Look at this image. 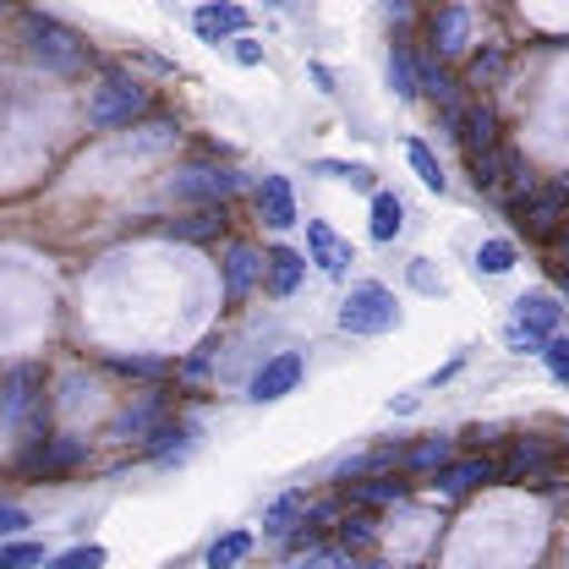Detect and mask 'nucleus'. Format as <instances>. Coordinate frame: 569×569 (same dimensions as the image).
<instances>
[{
	"mask_svg": "<svg viewBox=\"0 0 569 569\" xmlns=\"http://www.w3.org/2000/svg\"><path fill=\"white\" fill-rule=\"evenodd\" d=\"M22 39H28V56L44 71L77 77V71L88 67V44H82L71 28H61L56 17H44V11H28V17H22Z\"/></svg>",
	"mask_w": 569,
	"mask_h": 569,
	"instance_id": "f257e3e1",
	"label": "nucleus"
},
{
	"mask_svg": "<svg viewBox=\"0 0 569 569\" xmlns=\"http://www.w3.org/2000/svg\"><path fill=\"white\" fill-rule=\"evenodd\" d=\"M142 110H148V93H142L138 77H127V71H110V77L93 88V99H88V121H93L99 132L132 127Z\"/></svg>",
	"mask_w": 569,
	"mask_h": 569,
	"instance_id": "f03ea898",
	"label": "nucleus"
},
{
	"mask_svg": "<svg viewBox=\"0 0 569 569\" xmlns=\"http://www.w3.org/2000/svg\"><path fill=\"white\" fill-rule=\"evenodd\" d=\"M395 323H400V307H395V296L383 284H356L351 296L340 301V329L346 335L372 340V335H389Z\"/></svg>",
	"mask_w": 569,
	"mask_h": 569,
	"instance_id": "7ed1b4c3",
	"label": "nucleus"
},
{
	"mask_svg": "<svg viewBox=\"0 0 569 569\" xmlns=\"http://www.w3.org/2000/svg\"><path fill=\"white\" fill-rule=\"evenodd\" d=\"M44 406V367L39 361H17L0 378V417L6 422H28Z\"/></svg>",
	"mask_w": 569,
	"mask_h": 569,
	"instance_id": "20e7f679",
	"label": "nucleus"
},
{
	"mask_svg": "<svg viewBox=\"0 0 569 569\" xmlns=\"http://www.w3.org/2000/svg\"><path fill=\"white\" fill-rule=\"evenodd\" d=\"M236 192H241V176L224 170V164H198V170H187L176 181V198L181 203H203V209H224V198H236Z\"/></svg>",
	"mask_w": 569,
	"mask_h": 569,
	"instance_id": "39448f33",
	"label": "nucleus"
},
{
	"mask_svg": "<svg viewBox=\"0 0 569 569\" xmlns=\"http://www.w3.org/2000/svg\"><path fill=\"white\" fill-rule=\"evenodd\" d=\"M515 219H520V230H526V236L548 241V236L569 219V192L565 187H537L531 198H520V203H515Z\"/></svg>",
	"mask_w": 569,
	"mask_h": 569,
	"instance_id": "423d86ee",
	"label": "nucleus"
},
{
	"mask_svg": "<svg viewBox=\"0 0 569 569\" xmlns=\"http://www.w3.org/2000/svg\"><path fill=\"white\" fill-rule=\"evenodd\" d=\"M559 318H565V307L548 296V290H526L520 301H515V329H526L531 340H553L559 335Z\"/></svg>",
	"mask_w": 569,
	"mask_h": 569,
	"instance_id": "0eeeda50",
	"label": "nucleus"
},
{
	"mask_svg": "<svg viewBox=\"0 0 569 569\" xmlns=\"http://www.w3.org/2000/svg\"><path fill=\"white\" fill-rule=\"evenodd\" d=\"M553 471H559V449H548L542 438L515 443V449H509V460L498 466V477H503V482H531V477H553Z\"/></svg>",
	"mask_w": 569,
	"mask_h": 569,
	"instance_id": "6e6552de",
	"label": "nucleus"
},
{
	"mask_svg": "<svg viewBox=\"0 0 569 569\" xmlns=\"http://www.w3.org/2000/svg\"><path fill=\"white\" fill-rule=\"evenodd\" d=\"M296 383H301V356H296V351H280V356H269V361L252 372V400H258V406L284 400Z\"/></svg>",
	"mask_w": 569,
	"mask_h": 569,
	"instance_id": "1a4fd4ad",
	"label": "nucleus"
},
{
	"mask_svg": "<svg viewBox=\"0 0 569 569\" xmlns=\"http://www.w3.org/2000/svg\"><path fill=\"white\" fill-rule=\"evenodd\" d=\"M449 132L460 138V153L471 159V153H488L498 148V116L488 104H460V116L449 121Z\"/></svg>",
	"mask_w": 569,
	"mask_h": 569,
	"instance_id": "9d476101",
	"label": "nucleus"
},
{
	"mask_svg": "<svg viewBox=\"0 0 569 569\" xmlns=\"http://www.w3.org/2000/svg\"><path fill=\"white\" fill-rule=\"evenodd\" d=\"M263 280V258H258V247H247V241H236L230 252H224V301L230 307H241L247 301V290Z\"/></svg>",
	"mask_w": 569,
	"mask_h": 569,
	"instance_id": "9b49d317",
	"label": "nucleus"
},
{
	"mask_svg": "<svg viewBox=\"0 0 569 569\" xmlns=\"http://www.w3.org/2000/svg\"><path fill=\"white\" fill-rule=\"evenodd\" d=\"M88 460V443L82 438H44V443H33L28 449V471H44V477H56V471H71V466H82Z\"/></svg>",
	"mask_w": 569,
	"mask_h": 569,
	"instance_id": "f8f14e48",
	"label": "nucleus"
},
{
	"mask_svg": "<svg viewBox=\"0 0 569 569\" xmlns=\"http://www.w3.org/2000/svg\"><path fill=\"white\" fill-rule=\"evenodd\" d=\"M493 477H498V466L488 455H466V460H449L438 471V493L460 498V493H471V488H482V482H493Z\"/></svg>",
	"mask_w": 569,
	"mask_h": 569,
	"instance_id": "ddd939ff",
	"label": "nucleus"
},
{
	"mask_svg": "<svg viewBox=\"0 0 569 569\" xmlns=\"http://www.w3.org/2000/svg\"><path fill=\"white\" fill-rule=\"evenodd\" d=\"M307 247H312V263H318L329 280H340V274H346V263H351V247H346V241H340V236H335L323 219H312V224H307Z\"/></svg>",
	"mask_w": 569,
	"mask_h": 569,
	"instance_id": "4468645a",
	"label": "nucleus"
},
{
	"mask_svg": "<svg viewBox=\"0 0 569 569\" xmlns=\"http://www.w3.org/2000/svg\"><path fill=\"white\" fill-rule=\"evenodd\" d=\"M192 28L209 44H219V39H247V11L241 6H198L192 11Z\"/></svg>",
	"mask_w": 569,
	"mask_h": 569,
	"instance_id": "2eb2a0df",
	"label": "nucleus"
},
{
	"mask_svg": "<svg viewBox=\"0 0 569 569\" xmlns=\"http://www.w3.org/2000/svg\"><path fill=\"white\" fill-rule=\"evenodd\" d=\"M258 213H263L274 230H290V224H296V192H290L284 176H263V187H258Z\"/></svg>",
	"mask_w": 569,
	"mask_h": 569,
	"instance_id": "dca6fc26",
	"label": "nucleus"
},
{
	"mask_svg": "<svg viewBox=\"0 0 569 569\" xmlns=\"http://www.w3.org/2000/svg\"><path fill=\"white\" fill-rule=\"evenodd\" d=\"M466 33H471V11H466V6H443V11L432 17V50H438V56L466 50Z\"/></svg>",
	"mask_w": 569,
	"mask_h": 569,
	"instance_id": "f3484780",
	"label": "nucleus"
},
{
	"mask_svg": "<svg viewBox=\"0 0 569 569\" xmlns=\"http://www.w3.org/2000/svg\"><path fill=\"white\" fill-rule=\"evenodd\" d=\"M346 493H351V503L378 509V503H400V498H411V488L395 482V477H356V482H346Z\"/></svg>",
	"mask_w": 569,
	"mask_h": 569,
	"instance_id": "a211bd4d",
	"label": "nucleus"
},
{
	"mask_svg": "<svg viewBox=\"0 0 569 569\" xmlns=\"http://www.w3.org/2000/svg\"><path fill=\"white\" fill-rule=\"evenodd\" d=\"M159 417H164V400L153 395V400H142V406H132V411H121V417L110 422V438H148L153 427H164Z\"/></svg>",
	"mask_w": 569,
	"mask_h": 569,
	"instance_id": "6ab92c4d",
	"label": "nucleus"
},
{
	"mask_svg": "<svg viewBox=\"0 0 569 569\" xmlns=\"http://www.w3.org/2000/svg\"><path fill=\"white\" fill-rule=\"evenodd\" d=\"M263 269H269V290H274V296H290V290L301 284V269H307V263H301V252L274 247V252L263 258Z\"/></svg>",
	"mask_w": 569,
	"mask_h": 569,
	"instance_id": "aec40b11",
	"label": "nucleus"
},
{
	"mask_svg": "<svg viewBox=\"0 0 569 569\" xmlns=\"http://www.w3.org/2000/svg\"><path fill=\"white\" fill-rule=\"evenodd\" d=\"M219 224H224V209H198V213H187V219H170L164 236H176V241H209V236H219Z\"/></svg>",
	"mask_w": 569,
	"mask_h": 569,
	"instance_id": "412c9836",
	"label": "nucleus"
},
{
	"mask_svg": "<svg viewBox=\"0 0 569 569\" xmlns=\"http://www.w3.org/2000/svg\"><path fill=\"white\" fill-rule=\"evenodd\" d=\"M400 224H406V203L395 192H378L372 198V241H395Z\"/></svg>",
	"mask_w": 569,
	"mask_h": 569,
	"instance_id": "4be33fe9",
	"label": "nucleus"
},
{
	"mask_svg": "<svg viewBox=\"0 0 569 569\" xmlns=\"http://www.w3.org/2000/svg\"><path fill=\"white\" fill-rule=\"evenodd\" d=\"M466 170H471L477 192H498V187H503V142L488 148V153H471V159H466Z\"/></svg>",
	"mask_w": 569,
	"mask_h": 569,
	"instance_id": "5701e85b",
	"label": "nucleus"
},
{
	"mask_svg": "<svg viewBox=\"0 0 569 569\" xmlns=\"http://www.w3.org/2000/svg\"><path fill=\"white\" fill-rule=\"evenodd\" d=\"M247 553H252V537L247 531H224V537L209 542V569H236Z\"/></svg>",
	"mask_w": 569,
	"mask_h": 569,
	"instance_id": "b1692460",
	"label": "nucleus"
},
{
	"mask_svg": "<svg viewBox=\"0 0 569 569\" xmlns=\"http://www.w3.org/2000/svg\"><path fill=\"white\" fill-rule=\"evenodd\" d=\"M449 455H455V443H449V438H422L417 449H406V460H400V466H411V471H443V466H449Z\"/></svg>",
	"mask_w": 569,
	"mask_h": 569,
	"instance_id": "393cba45",
	"label": "nucleus"
},
{
	"mask_svg": "<svg viewBox=\"0 0 569 569\" xmlns=\"http://www.w3.org/2000/svg\"><path fill=\"white\" fill-rule=\"evenodd\" d=\"M192 449V427H153L148 432V460H170Z\"/></svg>",
	"mask_w": 569,
	"mask_h": 569,
	"instance_id": "a878e982",
	"label": "nucleus"
},
{
	"mask_svg": "<svg viewBox=\"0 0 569 569\" xmlns=\"http://www.w3.org/2000/svg\"><path fill=\"white\" fill-rule=\"evenodd\" d=\"M389 88H395L400 99H417V93H422V88H417V61H411L406 44L389 50Z\"/></svg>",
	"mask_w": 569,
	"mask_h": 569,
	"instance_id": "bb28decb",
	"label": "nucleus"
},
{
	"mask_svg": "<svg viewBox=\"0 0 569 569\" xmlns=\"http://www.w3.org/2000/svg\"><path fill=\"white\" fill-rule=\"evenodd\" d=\"M503 71H509V56H503V50H482V56L466 67V82H471V88H498Z\"/></svg>",
	"mask_w": 569,
	"mask_h": 569,
	"instance_id": "cd10ccee",
	"label": "nucleus"
},
{
	"mask_svg": "<svg viewBox=\"0 0 569 569\" xmlns=\"http://www.w3.org/2000/svg\"><path fill=\"white\" fill-rule=\"evenodd\" d=\"M378 542V520L372 515H340V548L356 553V548H372Z\"/></svg>",
	"mask_w": 569,
	"mask_h": 569,
	"instance_id": "c85d7f7f",
	"label": "nucleus"
},
{
	"mask_svg": "<svg viewBox=\"0 0 569 569\" xmlns=\"http://www.w3.org/2000/svg\"><path fill=\"white\" fill-rule=\"evenodd\" d=\"M406 159H411V170L422 176V187H432V192H443V187H449V176H443V164L432 159V148H427V142H406Z\"/></svg>",
	"mask_w": 569,
	"mask_h": 569,
	"instance_id": "c756f323",
	"label": "nucleus"
},
{
	"mask_svg": "<svg viewBox=\"0 0 569 569\" xmlns=\"http://www.w3.org/2000/svg\"><path fill=\"white\" fill-rule=\"evenodd\" d=\"M296 515H307V498L301 493H284L269 503V515H263V526H269V537H290V520Z\"/></svg>",
	"mask_w": 569,
	"mask_h": 569,
	"instance_id": "7c9ffc66",
	"label": "nucleus"
},
{
	"mask_svg": "<svg viewBox=\"0 0 569 569\" xmlns=\"http://www.w3.org/2000/svg\"><path fill=\"white\" fill-rule=\"evenodd\" d=\"M515 269V247L509 241H482L477 247V274H509Z\"/></svg>",
	"mask_w": 569,
	"mask_h": 569,
	"instance_id": "2f4dec72",
	"label": "nucleus"
},
{
	"mask_svg": "<svg viewBox=\"0 0 569 569\" xmlns=\"http://www.w3.org/2000/svg\"><path fill=\"white\" fill-rule=\"evenodd\" d=\"M44 548L39 542H0V569H39Z\"/></svg>",
	"mask_w": 569,
	"mask_h": 569,
	"instance_id": "473e14b6",
	"label": "nucleus"
},
{
	"mask_svg": "<svg viewBox=\"0 0 569 569\" xmlns=\"http://www.w3.org/2000/svg\"><path fill=\"white\" fill-rule=\"evenodd\" d=\"M312 170H318V176H329V181H351V187H372V170H367V164H346V159H318Z\"/></svg>",
	"mask_w": 569,
	"mask_h": 569,
	"instance_id": "72a5a7b5",
	"label": "nucleus"
},
{
	"mask_svg": "<svg viewBox=\"0 0 569 569\" xmlns=\"http://www.w3.org/2000/svg\"><path fill=\"white\" fill-rule=\"evenodd\" d=\"M110 367L127 378H164L170 372V361H153V356H110Z\"/></svg>",
	"mask_w": 569,
	"mask_h": 569,
	"instance_id": "f704fd0d",
	"label": "nucleus"
},
{
	"mask_svg": "<svg viewBox=\"0 0 569 569\" xmlns=\"http://www.w3.org/2000/svg\"><path fill=\"white\" fill-rule=\"evenodd\" d=\"M104 559H110V553L88 542V548H71V553H61V559H50L44 569H104Z\"/></svg>",
	"mask_w": 569,
	"mask_h": 569,
	"instance_id": "c9c22d12",
	"label": "nucleus"
},
{
	"mask_svg": "<svg viewBox=\"0 0 569 569\" xmlns=\"http://www.w3.org/2000/svg\"><path fill=\"white\" fill-rule=\"evenodd\" d=\"M176 132H181L176 121H148V127H142V138L127 142V148H138V153H153V148H170V142H176Z\"/></svg>",
	"mask_w": 569,
	"mask_h": 569,
	"instance_id": "e433bc0d",
	"label": "nucleus"
},
{
	"mask_svg": "<svg viewBox=\"0 0 569 569\" xmlns=\"http://www.w3.org/2000/svg\"><path fill=\"white\" fill-rule=\"evenodd\" d=\"M542 361H548V372H553L559 383H569V340L565 335H553V340L542 346Z\"/></svg>",
	"mask_w": 569,
	"mask_h": 569,
	"instance_id": "4c0bfd02",
	"label": "nucleus"
},
{
	"mask_svg": "<svg viewBox=\"0 0 569 569\" xmlns=\"http://www.w3.org/2000/svg\"><path fill=\"white\" fill-rule=\"evenodd\" d=\"M213 351H219V340H203V346H198V356H187V367H181V372H192V378H203V372H209V367H213Z\"/></svg>",
	"mask_w": 569,
	"mask_h": 569,
	"instance_id": "58836bf2",
	"label": "nucleus"
},
{
	"mask_svg": "<svg viewBox=\"0 0 569 569\" xmlns=\"http://www.w3.org/2000/svg\"><path fill=\"white\" fill-rule=\"evenodd\" d=\"M28 526V515L17 509V503H0V537H11V531H22Z\"/></svg>",
	"mask_w": 569,
	"mask_h": 569,
	"instance_id": "ea45409f",
	"label": "nucleus"
},
{
	"mask_svg": "<svg viewBox=\"0 0 569 569\" xmlns=\"http://www.w3.org/2000/svg\"><path fill=\"white\" fill-rule=\"evenodd\" d=\"M236 61H241V67H258V61H263V44H258V39H236Z\"/></svg>",
	"mask_w": 569,
	"mask_h": 569,
	"instance_id": "a19ab883",
	"label": "nucleus"
},
{
	"mask_svg": "<svg viewBox=\"0 0 569 569\" xmlns=\"http://www.w3.org/2000/svg\"><path fill=\"white\" fill-rule=\"evenodd\" d=\"M411 284H417V290H438V284H432V269H427L422 258L411 263Z\"/></svg>",
	"mask_w": 569,
	"mask_h": 569,
	"instance_id": "79ce46f5",
	"label": "nucleus"
},
{
	"mask_svg": "<svg viewBox=\"0 0 569 569\" xmlns=\"http://www.w3.org/2000/svg\"><path fill=\"white\" fill-rule=\"evenodd\" d=\"M565 274H569V230H565Z\"/></svg>",
	"mask_w": 569,
	"mask_h": 569,
	"instance_id": "37998d69",
	"label": "nucleus"
},
{
	"mask_svg": "<svg viewBox=\"0 0 569 569\" xmlns=\"http://www.w3.org/2000/svg\"><path fill=\"white\" fill-rule=\"evenodd\" d=\"M565 192H569V181H565Z\"/></svg>",
	"mask_w": 569,
	"mask_h": 569,
	"instance_id": "c03bdc74",
	"label": "nucleus"
}]
</instances>
